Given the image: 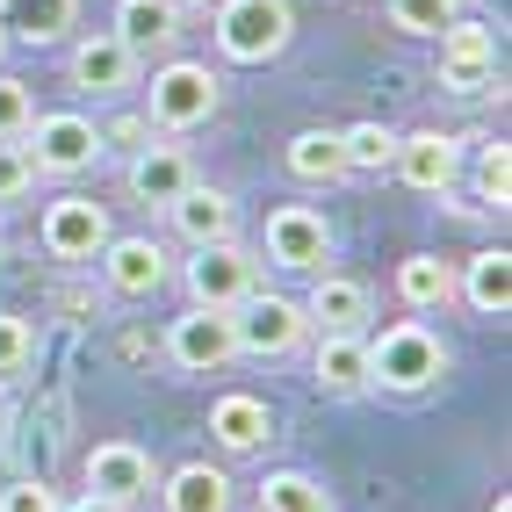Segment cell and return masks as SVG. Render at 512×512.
Wrapping results in <instances>:
<instances>
[{"label":"cell","mask_w":512,"mask_h":512,"mask_svg":"<svg viewBox=\"0 0 512 512\" xmlns=\"http://www.w3.org/2000/svg\"><path fill=\"white\" fill-rule=\"evenodd\" d=\"M361 347H368V390L419 397V390H433L440 375H448V347H440V332L419 325V318H397L375 339H361Z\"/></svg>","instance_id":"1"},{"label":"cell","mask_w":512,"mask_h":512,"mask_svg":"<svg viewBox=\"0 0 512 512\" xmlns=\"http://www.w3.org/2000/svg\"><path fill=\"white\" fill-rule=\"evenodd\" d=\"M224 101V80L202 58H166L145 87V123L152 130H202Z\"/></svg>","instance_id":"2"},{"label":"cell","mask_w":512,"mask_h":512,"mask_svg":"<svg viewBox=\"0 0 512 512\" xmlns=\"http://www.w3.org/2000/svg\"><path fill=\"white\" fill-rule=\"evenodd\" d=\"M289 37H296V8L289 0H217V51L231 65L282 58Z\"/></svg>","instance_id":"3"},{"label":"cell","mask_w":512,"mask_h":512,"mask_svg":"<svg viewBox=\"0 0 512 512\" xmlns=\"http://www.w3.org/2000/svg\"><path fill=\"white\" fill-rule=\"evenodd\" d=\"M231 339H238V354H253V361H282L296 354L303 339H311V318H303V303L296 296H246L231 311Z\"/></svg>","instance_id":"4"},{"label":"cell","mask_w":512,"mask_h":512,"mask_svg":"<svg viewBox=\"0 0 512 512\" xmlns=\"http://www.w3.org/2000/svg\"><path fill=\"white\" fill-rule=\"evenodd\" d=\"M181 282H188V303H202V311H238V303L260 289V260L238 246V238L195 246V260L181 267Z\"/></svg>","instance_id":"5"},{"label":"cell","mask_w":512,"mask_h":512,"mask_svg":"<svg viewBox=\"0 0 512 512\" xmlns=\"http://www.w3.org/2000/svg\"><path fill=\"white\" fill-rule=\"evenodd\" d=\"M22 138H29V159H37V174H58V181L87 174V166L109 152V145H101V130H94V116H73V109L37 116V123L22 130Z\"/></svg>","instance_id":"6"},{"label":"cell","mask_w":512,"mask_h":512,"mask_svg":"<svg viewBox=\"0 0 512 512\" xmlns=\"http://www.w3.org/2000/svg\"><path fill=\"white\" fill-rule=\"evenodd\" d=\"M440 87H448V94H491V80H498V37H491V29L484 22H448V29H440Z\"/></svg>","instance_id":"7"},{"label":"cell","mask_w":512,"mask_h":512,"mask_svg":"<svg viewBox=\"0 0 512 512\" xmlns=\"http://www.w3.org/2000/svg\"><path fill=\"white\" fill-rule=\"evenodd\" d=\"M166 361H174L181 375H217L224 361H238L231 311H202V303H188V311L166 325Z\"/></svg>","instance_id":"8"},{"label":"cell","mask_w":512,"mask_h":512,"mask_svg":"<svg viewBox=\"0 0 512 512\" xmlns=\"http://www.w3.org/2000/svg\"><path fill=\"white\" fill-rule=\"evenodd\" d=\"M325 253H332V224H325V210H311V202H282V210H267V260H275V267L318 275Z\"/></svg>","instance_id":"9"},{"label":"cell","mask_w":512,"mask_h":512,"mask_svg":"<svg viewBox=\"0 0 512 512\" xmlns=\"http://www.w3.org/2000/svg\"><path fill=\"white\" fill-rule=\"evenodd\" d=\"M87 491L94 498H116V505H138L159 491V469L138 440H94L87 448Z\"/></svg>","instance_id":"10"},{"label":"cell","mask_w":512,"mask_h":512,"mask_svg":"<svg viewBox=\"0 0 512 512\" xmlns=\"http://www.w3.org/2000/svg\"><path fill=\"white\" fill-rule=\"evenodd\" d=\"M390 174L404 188H419V195H455V181H462V138H448V130H412V138H397Z\"/></svg>","instance_id":"11"},{"label":"cell","mask_w":512,"mask_h":512,"mask_svg":"<svg viewBox=\"0 0 512 512\" xmlns=\"http://www.w3.org/2000/svg\"><path fill=\"white\" fill-rule=\"evenodd\" d=\"M37 231H44V253H51V260H94V253L116 238V231H109V210H101L94 195H58Z\"/></svg>","instance_id":"12"},{"label":"cell","mask_w":512,"mask_h":512,"mask_svg":"<svg viewBox=\"0 0 512 512\" xmlns=\"http://www.w3.org/2000/svg\"><path fill=\"white\" fill-rule=\"evenodd\" d=\"M303 318H311V332H368L375 296H368V282H354V275H325V267H318L311 296H303Z\"/></svg>","instance_id":"13"},{"label":"cell","mask_w":512,"mask_h":512,"mask_svg":"<svg viewBox=\"0 0 512 512\" xmlns=\"http://www.w3.org/2000/svg\"><path fill=\"white\" fill-rule=\"evenodd\" d=\"M166 217H174V231L188 246H224V238H238V202L224 188H202V181H188L166 202Z\"/></svg>","instance_id":"14"},{"label":"cell","mask_w":512,"mask_h":512,"mask_svg":"<svg viewBox=\"0 0 512 512\" xmlns=\"http://www.w3.org/2000/svg\"><path fill=\"white\" fill-rule=\"evenodd\" d=\"M101 260V275H109L116 296H159L166 289V246H152V238H109V246L94 253Z\"/></svg>","instance_id":"15"},{"label":"cell","mask_w":512,"mask_h":512,"mask_svg":"<svg viewBox=\"0 0 512 512\" xmlns=\"http://www.w3.org/2000/svg\"><path fill=\"white\" fill-rule=\"evenodd\" d=\"M65 73H73V87H87V94H123L138 80V58L116 44V29H87L73 44V58H65Z\"/></svg>","instance_id":"16"},{"label":"cell","mask_w":512,"mask_h":512,"mask_svg":"<svg viewBox=\"0 0 512 512\" xmlns=\"http://www.w3.org/2000/svg\"><path fill=\"white\" fill-rule=\"evenodd\" d=\"M210 440L224 455H253V448H267L275 440V412H267V397H253V390H224L217 404H210Z\"/></svg>","instance_id":"17"},{"label":"cell","mask_w":512,"mask_h":512,"mask_svg":"<svg viewBox=\"0 0 512 512\" xmlns=\"http://www.w3.org/2000/svg\"><path fill=\"white\" fill-rule=\"evenodd\" d=\"M130 202H145V210H166L188 181H195V166H188V152L181 145H138L130 152Z\"/></svg>","instance_id":"18"},{"label":"cell","mask_w":512,"mask_h":512,"mask_svg":"<svg viewBox=\"0 0 512 512\" xmlns=\"http://www.w3.org/2000/svg\"><path fill=\"white\" fill-rule=\"evenodd\" d=\"M368 332H318V354H311V383L325 397H361L368 390Z\"/></svg>","instance_id":"19"},{"label":"cell","mask_w":512,"mask_h":512,"mask_svg":"<svg viewBox=\"0 0 512 512\" xmlns=\"http://www.w3.org/2000/svg\"><path fill=\"white\" fill-rule=\"evenodd\" d=\"M455 296L469 303L476 318H505V311H512V253H505V246L469 253L462 275H455Z\"/></svg>","instance_id":"20"},{"label":"cell","mask_w":512,"mask_h":512,"mask_svg":"<svg viewBox=\"0 0 512 512\" xmlns=\"http://www.w3.org/2000/svg\"><path fill=\"white\" fill-rule=\"evenodd\" d=\"M174 37H181V8H174V0H123V8H116V44L130 58L174 51Z\"/></svg>","instance_id":"21"},{"label":"cell","mask_w":512,"mask_h":512,"mask_svg":"<svg viewBox=\"0 0 512 512\" xmlns=\"http://www.w3.org/2000/svg\"><path fill=\"white\" fill-rule=\"evenodd\" d=\"M73 15L80 0H0V29H8V44H65L73 37Z\"/></svg>","instance_id":"22"},{"label":"cell","mask_w":512,"mask_h":512,"mask_svg":"<svg viewBox=\"0 0 512 512\" xmlns=\"http://www.w3.org/2000/svg\"><path fill=\"white\" fill-rule=\"evenodd\" d=\"M159 498H166V512H231V476L210 462H181L159 484Z\"/></svg>","instance_id":"23"},{"label":"cell","mask_w":512,"mask_h":512,"mask_svg":"<svg viewBox=\"0 0 512 512\" xmlns=\"http://www.w3.org/2000/svg\"><path fill=\"white\" fill-rule=\"evenodd\" d=\"M448 296H455V267L440 260V253L397 260V303H404V311H440Z\"/></svg>","instance_id":"24"},{"label":"cell","mask_w":512,"mask_h":512,"mask_svg":"<svg viewBox=\"0 0 512 512\" xmlns=\"http://www.w3.org/2000/svg\"><path fill=\"white\" fill-rule=\"evenodd\" d=\"M282 159H289V174L311 181V188H325V181L347 174V159H339V130H296Z\"/></svg>","instance_id":"25"},{"label":"cell","mask_w":512,"mask_h":512,"mask_svg":"<svg viewBox=\"0 0 512 512\" xmlns=\"http://www.w3.org/2000/svg\"><path fill=\"white\" fill-rule=\"evenodd\" d=\"M253 512H332V491L318 484V476H303V469H275L260 484Z\"/></svg>","instance_id":"26"},{"label":"cell","mask_w":512,"mask_h":512,"mask_svg":"<svg viewBox=\"0 0 512 512\" xmlns=\"http://www.w3.org/2000/svg\"><path fill=\"white\" fill-rule=\"evenodd\" d=\"M339 159H347V174H390L397 130L390 123H347L339 130Z\"/></svg>","instance_id":"27"},{"label":"cell","mask_w":512,"mask_h":512,"mask_svg":"<svg viewBox=\"0 0 512 512\" xmlns=\"http://www.w3.org/2000/svg\"><path fill=\"white\" fill-rule=\"evenodd\" d=\"M505 202H512V145L491 138L484 152H476V202L469 210H505Z\"/></svg>","instance_id":"28"},{"label":"cell","mask_w":512,"mask_h":512,"mask_svg":"<svg viewBox=\"0 0 512 512\" xmlns=\"http://www.w3.org/2000/svg\"><path fill=\"white\" fill-rule=\"evenodd\" d=\"M455 15H462V0H390V22L404 37H440Z\"/></svg>","instance_id":"29"},{"label":"cell","mask_w":512,"mask_h":512,"mask_svg":"<svg viewBox=\"0 0 512 512\" xmlns=\"http://www.w3.org/2000/svg\"><path fill=\"white\" fill-rule=\"evenodd\" d=\"M37 188V159H29L22 138H0V202H22Z\"/></svg>","instance_id":"30"},{"label":"cell","mask_w":512,"mask_h":512,"mask_svg":"<svg viewBox=\"0 0 512 512\" xmlns=\"http://www.w3.org/2000/svg\"><path fill=\"white\" fill-rule=\"evenodd\" d=\"M29 354H37V332H29V318L0 311V383H8V375H22V368H29Z\"/></svg>","instance_id":"31"},{"label":"cell","mask_w":512,"mask_h":512,"mask_svg":"<svg viewBox=\"0 0 512 512\" xmlns=\"http://www.w3.org/2000/svg\"><path fill=\"white\" fill-rule=\"evenodd\" d=\"M29 123H37V101H29V80L0 73V138H22Z\"/></svg>","instance_id":"32"},{"label":"cell","mask_w":512,"mask_h":512,"mask_svg":"<svg viewBox=\"0 0 512 512\" xmlns=\"http://www.w3.org/2000/svg\"><path fill=\"white\" fill-rule=\"evenodd\" d=\"M0 512H65V498L51 484H37V476H22V484L0 491Z\"/></svg>","instance_id":"33"},{"label":"cell","mask_w":512,"mask_h":512,"mask_svg":"<svg viewBox=\"0 0 512 512\" xmlns=\"http://www.w3.org/2000/svg\"><path fill=\"white\" fill-rule=\"evenodd\" d=\"M101 145H123V152H138V145H152V123H145V116H116L109 130H101Z\"/></svg>","instance_id":"34"},{"label":"cell","mask_w":512,"mask_h":512,"mask_svg":"<svg viewBox=\"0 0 512 512\" xmlns=\"http://www.w3.org/2000/svg\"><path fill=\"white\" fill-rule=\"evenodd\" d=\"M65 512H130V505H116V498H94V491H87V498H73V505H65Z\"/></svg>","instance_id":"35"},{"label":"cell","mask_w":512,"mask_h":512,"mask_svg":"<svg viewBox=\"0 0 512 512\" xmlns=\"http://www.w3.org/2000/svg\"><path fill=\"white\" fill-rule=\"evenodd\" d=\"M174 8H217V0H174Z\"/></svg>","instance_id":"36"},{"label":"cell","mask_w":512,"mask_h":512,"mask_svg":"<svg viewBox=\"0 0 512 512\" xmlns=\"http://www.w3.org/2000/svg\"><path fill=\"white\" fill-rule=\"evenodd\" d=\"M0 58H8V29H0Z\"/></svg>","instance_id":"37"}]
</instances>
